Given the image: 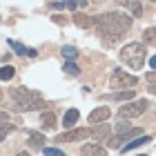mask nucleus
<instances>
[{
    "instance_id": "22",
    "label": "nucleus",
    "mask_w": 156,
    "mask_h": 156,
    "mask_svg": "<svg viewBox=\"0 0 156 156\" xmlns=\"http://www.w3.org/2000/svg\"><path fill=\"white\" fill-rule=\"evenodd\" d=\"M134 127H132V123H125V120H120V123L114 127V134H127V132H132Z\"/></svg>"
},
{
    "instance_id": "20",
    "label": "nucleus",
    "mask_w": 156,
    "mask_h": 156,
    "mask_svg": "<svg viewBox=\"0 0 156 156\" xmlns=\"http://www.w3.org/2000/svg\"><path fill=\"white\" fill-rule=\"evenodd\" d=\"M62 69H65V74H69V76H78L80 74V67H78L76 62H72V60H67L65 65H62Z\"/></svg>"
},
{
    "instance_id": "5",
    "label": "nucleus",
    "mask_w": 156,
    "mask_h": 156,
    "mask_svg": "<svg viewBox=\"0 0 156 156\" xmlns=\"http://www.w3.org/2000/svg\"><path fill=\"white\" fill-rule=\"evenodd\" d=\"M109 85L114 89H132V87L138 85V78L134 74H125L123 69H114L112 76H109Z\"/></svg>"
},
{
    "instance_id": "36",
    "label": "nucleus",
    "mask_w": 156,
    "mask_h": 156,
    "mask_svg": "<svg viewBox=\"0 0 156 156\" xmlns=\"http://www.w3.org/2000/svg\"><path fill=\"white\" fill-rule=\"evenodd\" d=\"M140 156H143V154H140Z\"/></svg>"
},
{
    "instance_id": "2",
    "label": "nucleus",
    "mask_w": 156,
    "mask_h": 156,
    "mask_svg": "<svg viewBox=\"0 0 156 156\" xmlns=\"http://www.w3.org/2000/svg\"><path fill=\"white\" fill-rule=\"evenodd\" d=\"M9 96L16 103L18 112H36V109H45V98L38 91H31L27 87H13L9 89Z\"/></svg>"
},
{
    "instance_id": "26",
    "label": "nucleus",
    "mask_w": 156,
    "mask_h": 156,
    "mask_svg": "<svg viewBox=\"0 0 156 156\" xmlns=\"http://www.w3.org/2000/svg\"><path fill=\"white\" fill-rule=\"evenodd\" d=\"M51 20H54V23H56V25H60V27H62V25H65V23H67V18H65V16H62V13H60V16H58V13H56V16H54Z\"/></svg>"
},
{
    "instance_id": "17",
    "label": "nucleus",
    "mask_w": 156,
    "mask_h": 156,
    "mask_svg": "<svg viewBox=\"0 0 156 156\" xmlns=\"http://www.w3.org/2000/svg\"><path fill=\"white\" fill-rule=\"evenodd\" d=\"M13 74H16V69H13L11 65H5V67H0V80H11Z\"/></svg>"
},
{
    "instance_id": "12",
    "label": "nucleus",
    "mask_w": 156,
    "mask_h": 156,
    "mask_svg": "<svg viewBox=\"0 0 156 156\" xmlns=\"http://www.w3.org/2000/svg\"><path fill=\"white\" fill-rule=\"evenodd\" d=\"M150 143V136L147 134H143V136H138V138H134V140H129L125 147H120L123 152H132V150H136V147H140V145H147Z\"/></svg>"
},
{
    "instance_id": "13",
    "label": "nucleus",
    "mask_w": 156,
    "mask_h": 156,
    "mask_svg": "<svg viewBox=\"0 0 156 156\" xmlns=\"http://www.w3.org/2000/svg\"><path fill=\"white\" fill-rule=\"evenodd\" d=\"M72 20H74V25H76V27H80V29H87V27L94 25V20H91L89 16H85V13H78V11L74 13V18H72Z\"/></svg>"
},
{
    "instance_id": "15",
    "label": "nucleus",
    "mask_w": 156,
    "mask_h": 156,
    "mask_svg": "<svg viewBox=\"0 0 156 156\" xmlns=\"http://www.w3.org/2000/svg\"><path fill=\"white\" fill-rule=\"evenodd\" d=\"M40 120H42V127H45V129H51V127L56 125V116H54V112H45Z\"/></svg>"
},
{
    "instance_id": "30",
    "label": "nucleus",
    "mask_w": 156,
    "mask_h": 156,
    "mask_svg": "<svg viewBox=\"0 0 156 156\" xmlns=\"http://www.w3.org/2000/svg\"><path fill=\"white\" fill-rule=\"evenodd\" d=\"M150 67L156 69V56H152V58H150Z\"/></svg>"
},
{
    "instance_id": "19",
    "label": "nucleus",
    "mask_w": 156,
    "mask_h": 156,
    "mask_svg": "<svg viewBox=\"0 0 156 156\" xmlns=\"http://www.w3.org/2000/svg\"><path fill=\"white\" fill-rule=\"evenodd\" d=\"M60 54H62V56H65V58H67V60H74V58H76V56H78V49H76V47H72V45H65V47H62V49H60Z\"/></svg>"
},
{
    "instance_id": "4",
    "label": "nucleus",
    "mask_w": 156,
    "mask_h": 156,
    "mask_svg": "<svg viewBox=\"0 0 156 156\" xmlns=\"http://www.w3.org/2000/svg\"><path fill=\"white\" fill-rule=\"evenodd\" d=\"M147 105H150V103H147L145 98H140V101H132V103H127V105H123V107L118 109V118H120V120L138 118V116H143V114H145Z\"/></svg>"
},
{
    "instance_id": "32",
    "label": "nucleus",
    "mask_w": 156,
    "mask_h": 156,
    "mask_svg": "<svg viewBox=\"0 0 156 156\" xmlns=\"http://www.w3.org/2000/svg\"><path fill=\"white\" fill-rule=\"evenodd\" d=\"M150 94H154V96H156V85H150Z\"/></svg>"
},
{
    "instance_id": "7",
    "label": "nucleus",
    "mask_w": 156,
    "mask_h": 156,
    "mask_svg": "<svg viewBox=\"0 0 156 156\" xmlns=\"http://www.w3.org/2000/svg\"><path fill=\"white\" fill-rule=\"evenodd\" d=\"M87 136H89V129H85V127H76V129H69L65 134H58L54 140L60 145V143H76V140H83Z\"/></svg>"
},
{
    "instance_id": "28",
    "label": "nucleus",
    "mask_w": 156,
    "mask_h": 156,
    "mask_svg": "<svg viewBox=\"0 0 156 156\" xmlns=\"http://www.w3.org/2000/svg\"><path fill=\"white\" fill-rule=\"evenodd\" d=\"M0 123H9V114L7 112H0Z\"/></svg>"
},
{
    "instance_id": "6",
    "label": "nucleus",
    "mask_w": 156,
    "mask_h": 156,
    "mask_svg": "<svg viewBox=\"0 0 156 156\" xmlns=\"http://www.w3.org/2000/svg\"><path fill=\"white\" fill-rule=\"evenodd\" d=\"M138 136H143V129L140 127H134L132 132H127V134H114L112 138H107V145L112 147V150H118L120 145H127L129 140H134V138H138Z\"/></svg>"
},
{
    "instance_id": "24",
    "label": "nucleus",
    "mask_w": 156,
    "mask_h": 156,
    "mask_svg": "<svg viewBox=\"0 0 156 156\" xmlns=\"http://www.w3.org/2000/svg\"><path fill=\"white\" fill-rule=\"evenodd\" d=\"M129 9H132V13H134L136 18L143 16V7H140V2H136V0H132V2H129Z\"/></svg>"
},
{
    "instance_id": "35",
    "label": "nucleus",
    "mask_w": 156,
    "mask_h": 156,
    "mask_svg": "<svg viewBox=\"0 0 156 156\" xmlns=\"http://www.w3.org/2000/svg\"><path fill=\"white\" fill-rule=\"evenodd\" d=\"M152 2H156V0H152Z\"/></svg>"
},
{
    "instance_id": "34",
    "label": "nucleus",
    "mask_w": 156,
    "mask_h": 156,
    "mask_svg": "<svg viewBox=\"0 0 156 156\" xmlns=\"http://www.w3.org/2000/svg\"><path fill=\"white\" fill-rule=\"evenodd\" d=\"M0 101H2V89H0Z\"/></svg>"
},
{
    "instance_id": "8",
    "label": "nucleus",
    "mask_w": 156,
    "mask_h": 156,
    "mask_svg": "<svg viewBox=\"0 0 156 156\" xmlns=\"http://www.w3.org/2000/svg\"><path fill=\"white\" fill-rule=\"evenodd\" d=\"M109 116H112V109H107V107H96V109L89 114V123H91V125H101V123H105Z\"/></svg>"
},
{
    "instance_id": "11",
    "label": "nucleus",
    "mask_w": 156,
    "mask_h": 156,
    "mask_svg": "<svg viewBox=\"0 0 156 156\" xmlns=\"http://www.w3.org/2000/svg\"><path fill=\"white\" fill-rule=\"evenodd\" d=\"M9 45L13 47V51H16L18 56H29V58H34V56H36V49L25 47V45H20V42H16V40H9Z\"/></svg>"
},
{
    "instance_id": "9",
    "label": "nucleus",
    "mask_w": 156,
    "mask_h": 156,
    "mask_svg": "<svg viewBox=\"0 0 156 156\" xmlns=\"http://www.w3.org/2000/svg\"><path fill=\"white\" fill-rule=\"evenodd\" d=\"M109 132H112V127L109 125H96L94 129H89V136L96 140V143H101V140H105L109 136Z\"/></svg>"
},
{
    "instance_id": "3",
    "label": "nucleus",
    "mask_w": 156,
    "mask_h": 156,
    "mask_svg": "<svg viewBox=\"0 0 156 156\" xmlns=\"http://www.w3.org/2000/svg\"><path fill=\"white\" fill-rule=\"evenodd\" d=\"M118 58L123 60L127 67H132L134 72H138V69L145 65V47L140 45V42H129V45H125L120 49Z\"/></svg>"
},
{
    "instance_id": "27",
    "label": "nucleus",
    "mask_w": 156,
    "mask_h": 156,
    "mask_svg": "<svg viewBox=\"0 0 156 156\" xmlns=\"http://www.w3.org/2000/svg\"><path fill=\"white\" fill-rule=\"evenodd\" d=\"M147 83H150V85H156V69H154L152 74H147Z\"/></svg>"
},
{
    "instance_id": "31",
    "label": "nucleus",
    "mask_w": 156,
    "mask_h": 156,
    "mask_svg": "<svg viewBox=\"0 0 156 156\" xmlns=\"http://www.w3.org/2000/svg\"><path fill=\"white\" fill-rule=\"evenodd\" d=\"M116 2H118V5H127V7H129V2H132V0H116Z\"/></svg>"
},
{
    "instance_id": "10",
    "label": "nucleus",
    "mask_w": 156,
    "mask_h": 156,
    "mask_svg": "<svg viewBox=\"0 0 156 156\" xmlns=\"http://www.w3.org/2000/svg\"><path fill=\"white\" fill-rule=\"evenodd\" d=\"M80 156H107V150H105L103 145H83V150H80Z\"/></svg>"
},
{
    "instance_id": "21",
    "label": "nucleus",
    "mask_w": 156,
    "mask_h": 156,
    "mask_svg": "<svg viewBox=\"0 0 156 156\" xmlns=\"http://www.w3.org/2000/svg\"><path fill=\"white\" fill-rule=\"evenodd\" d=\"M11 132H13V125L11 123H0V143H2Z\"/></svg>"
},
{
    "instance_id": "14",
    "label": "nucleus",
    "mask_w": 156,
    "mask_h": 156,
    "mask_svg": "<svg viewBox=\"0 0 156 156\" xmlns=\"http://www.w3.org/2000/svg\"><path fill=\"white\" fill-rule=\"evenodd\" d=\"M78 109H67V114L62 116V127H74L78 123Z\"/></svg>"
},
{
    "instance_id": "25",
    "label": "nucleus",
    "mask_w": 156,
    "mask_h": 156,
    "mask_svg": "<svg viewBox=\"0 0 156 156\" xmlns=\"http://www.w3.org/2000/svg\"><path fill=\"white\" fill-rule=\"evenodd\" d=\"M42 154H45V156H65V152L58 150V147H45Z\"/></svg>"
},
{
    "instance_id": "33",
    "label": "nucleus",
    "mask_w": 156,
    "mask_h": 156,
    "mask_svg": "<svg viewBox=\"0 0 156 156\" xmlns=\"http://www.w3.org/2000/svg\"><path fill=\"white\" fill-rule=\"evenodd\" d=\"M16 156H29V154H27V152H20V154H16Z\"/></svg>"
},
{
    "instance_id": "16",
    "label": "nucleus",
    "mask_w": 156,
    "mask_h": 156,
    "mask_svg": "<svg viewBox=\"0 0 156 156\" xmlns=\"http://www.w3.org/2000/svg\"><path fill=\"white\" fill-rule=\"evenodd\" d=\"M29 145L42 147V145H45V136H42V134H38V132H29Z\"/></svg>"
},
{
    "instance_id": "23",
    "label": "nucleus",
    "mask_w": 156,
    "mask_h": 156,
    "mask_svg": "<svg viewBox=\"0 0 156 156\" xmlns=\"http://www.w3.org/2000/svg\"><path fill=\"white\" fill-rule=\"evenodd\" d=\"M114 101H132L134 98V91H116V94H112Z\"/></svg>"
},
{
    "instance_id": "29",
    "label": "nucleus",
    "mask_w": 156,
    "mask_h": 156,
    "mask_svg": "<svg viewBox=\"0 0 156 156\" xmlns=\"http://www.w3.org/2000/svg\"><path fill=\"white\" fill-rule=\"evenodd\" d=\"M54 9H62V7H67V2H51Z\"/></svg>"
},
{
    "instance_id": "18",
    "label": "nucleus",
    "mask_w": 156,
    "mask_h": 156,
    "mask_svg": "<svg viewBox=\"0 0 156 156\" xmlns=\"http://www.w3.org/2000/svg\"><path fill=\"white\" fill-rule=\"evenodd\" d=\"M143 38H145V42H147V45L156 47V27H150V29H145Z\"/></svg>"
},
{
    "instance_id": "1",
    "label": "nucleus",
    "mask_w": 156,
    "mask_h": 156,
    "mask_svg": "<svg viewBox=\"0 0 156 156\" xmlns=\"http://www.w3.org/2000/svg\"><path fill=\"white\" fill-rule=\"evenodd\" d=\"M96 25V29L101 31V36H114L120 38L123 34L132 27V18L125 16L120 11H109V13H101V16L91 18Z\"/></svg>"
}]
</instances>
